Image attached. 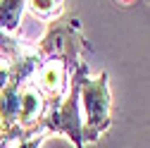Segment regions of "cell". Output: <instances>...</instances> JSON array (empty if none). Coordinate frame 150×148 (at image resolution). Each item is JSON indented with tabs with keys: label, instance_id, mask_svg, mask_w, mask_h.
Wrapping results in <instances>:
<instances>
[{
	"label": "cell",
	"instance_id": "cell-1",
	"mask_svg": "<svg viewBox=\"0 0 150 148\" xmlns=\"http://www.w3.org/2000/svg\"><path fill=\"white\" fill-rule=\"evenodd\" d=\"M107 81H110L107 72H100L96 77L83 74L81 79L79 98L83 105V124H81L83 143H96L112 127V96Z\"/></svg>",
	"mask_w": 150,
	"mask_h": 148
},
{
	"label": "cell",
	"instance_id": "cell-2",
	"mask_svg": "<svg viewBox=\"0 0 150 148\" xmlns=\"http://www.w3.org/2000/svg\"><path fill=\"white\" fill-rule=\"evenodd\" d=\"M83 74H88V67L83 65L79 72H76V77H74V84L69 88V93L67 98L57 105L50 112L48 122H45V134L52 136V134H62L67 136L74 148H86L83 143V134H81V110H79V88H81V79H83Z\"/></svg>",
	"mask_w": 150,
	"mask_h": 148
},
{
	"label": "cell",
	"instance_id": "cell-3",
	"mask_svg": "<svg viewBox=\"0 0 150 148\" xmlns=\"http://www.w3.org/2000/svg\"><path fill=\"white\" fill-rule=\"evenodd\" d=\"M24 10H26L24 0H0V31L7 36H14L19 31Z\"/></svg>",
	"mask_w": 150,
	"mask_h": 148
},
{
	"label": "cell",
	"instance_id": "cell-4",
	"mask_svg": "<svg viewBox=\"0 0 150 148\" xmlns=\"http://www.w3.org/2000/svg\"><path fill=\"white\" fill-rule=\"evenodd\" d=\"M26 10H31L45 24H52L64 17V3H60V0H31V3H26Z\"/></svg>",
	"mask_w": 150,
	"mask_h": 148
},
{
	"label": "cell",
	"instance_id": "cell-5",
	"mask_svg": "<svg viewBox=\"0 0 150 148\" xmlns=\"http://www.w3.org/2000/svg\"><path fill=\"white\" fill-rule=\"evenodd\" d=\"M24 50H26V46H22L19 38L0 31V53L3 55H7V58H19V55H24Z\"/></svg>",
	"mask_w": 150,
	"mask_h": 148
},
{
	"label": "cell",
	"instance_id": "cell-6",
	"mask_svg": "<svg viewBox=\"0 0 150 148\" xmlns=\"http://www.w3.org/2000/svg\"><path fill=\"white\" fill-rule=\"evenodd\" d=\"M45 141V136H31V139H22V141H14L5 148H41Z\"/></svg>",
	"mask_w": 150,
	"mask_h": 148
}]
</instances>
